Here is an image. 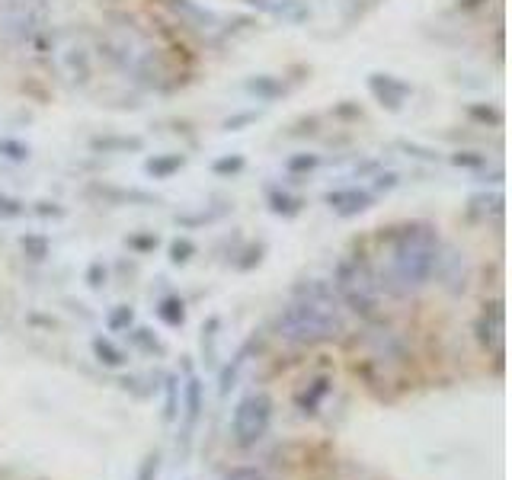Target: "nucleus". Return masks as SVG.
Listing matches in <instances>:
<instances>
[{"instance_id": "nucleus-1", "label": "nucleus", "mask_w": 512, "mask_h": 480, "mask_svg": "<svg viewBox=\"0 0 512 480\" xmlns=\"http://www.w3.org/2000/svg\"><path fill=\"white\" fill-rule=\"evenodd\" d=\"M279 336L295 346H320L343 333L340 298L330 285L311 282L301 285L295 301L279 314Z\"/></svg>"}, {"instance_id": "nucleus-2", "label": "nucleus", "mask_w": 512, "mask_h": 480, "mask_svg": "<svg viewBox=\"0 0 512 480\" xmlns=\"http://www.w3.org/2000/svg\"><path fill=\"white\" fill-rule=\"evenodd\" d=\"M439 260H442V244H439L436 228H429V224H407V228H400L391 240L388 279L384 282L400 295L416 292V288H423L436 276Z\"/></svg>"}, {"instance_id": "nucleus-3", "label": "nucleus", "mask_w": 512, "mask_h": 480, "mask_svg": "<svg viewBox=\"0 0 512 480\" xmlns=\"http://www.w3.org/2000/svg\"><path fill=\"white\" fill-rule=\"evenodd\" d=\"M333 292L362 317L378 314L381 282L375 279V272L368 269V263L359 260V256H346V260H340V266L333 272Z\"/></svg>"}, {"instance_id": "nucleus-4", "label": "nucleus", "mask_w": 512, "mask_h": 480, "mask_svg": "<svg viewBox=\"0 0 512 480\" xmlns=\"http://www.w3.org/2000/svg\"><path fill=\"white\" fill-rule=\"evenodd\" d=\"M48 55L58 77L71 87H87L93 77V55L87 39L74 29H58L48 36Z\"/></svg>"}, {"instance_id": "nucleus-5", "label": "nucleus", "mask_w": 512, "mask_h": 480, "mask_svg": "<svg viewBox=\"0 0 512 480\" xmlns=\"http://www.w3.org/2000/svg\"><path fill=\"white\" fill-rule=\"evenodd\" d=\"M4 16L10 36L20 45L48 42V36H52L48 0H4Z\"/></svg>"}, {"instance_id": "nucleus-6", "label": "nucleus", "mask_w": 512, "mask_h": 480, "mask_svg": "<svg viewBox=\"0 0 512 480\" xmlns=\"http://www.w3.org/2000/svg\"><path fill=\"white\" fill-rule=\"evenodd\" d=\"M269 423H272V397L263 394V391L247 394L234 407V416H231L234 442L240 448H253L269 432Z\"/></svg>"}, {"instance_id": "nucleus-7", "label": "nucleus", "mask_w": 512, "mask_h": 480, "mask_svg": "<svg viewBox=\"0 0 512 480\" xmlns=\"http://www.w3.org/2000/svg\"><path fill=\"white\" fill-rule=\"evenodd\" d=\"M109 55L116 58L125 71H132L138 77H148L151 71L157 74V61H154V52H151V45L144 42L138 32L132 29H112L109 32Z\"/></svg>"}, {"instance_id": "nucleus-8", "label": "nucleus", "mask_w": 512, "mask_h": 480, "mask_svg": "<svg viewBox=\"0 0 512 480\" xmlns=\"http://www.w3.org/2000/svg\"><path fill=\"white\" fill-rule=\"evenodd\" d=\"M205 410V388H202V378L192 375L183 388V452L189 448L192 432L199 426V416Z\"/></svg>"}, {"instance_id": "nucleus-9", "label": "nucleus", "mask_w": 512, "mask_h": 480, "mask_svg": "<svg viewBox=\"0 0 512 480\" xmlns=\"http://www.w3.org/2000/svg\"><path fill=\"white\" fill-rule=\"evenodd\" d=\"M477 330H480V343L487 349L500 346L503 343V304H490V308L480 314Z\"/></svg>"}, {"instance_id": "nucleus-10", "label": "nucleus", "mask_w": 512, "mask_h": 480, "mask_svg": "<svg viewBox=\"0 0 512 480\" xmlns=\"http://www.w3.org/2000/svg\"><path fill=\"white\" fill-rule=\"evenodd\" d=\"M260 10L279 16V20H288V23H301L304 16H308V4L304 0H250Z\"/></svg>"}, {"instance_id": "nucleus-11", "label": "nucleus", "mask_w": 512, "mask_h": 480, "mask_svg": "<svg viewBox=\"0 0 512 480\" xmlns=\"http://www.w3.org/2000/svg\"><path fill=\"white\" fill-rule=\"evenodd\" d=\"M330 394V378H314L308 388H304L298 397H295V404L301 413H317L320 404H324V397Z\"/></svg>"}, {"instance_id": "nucleus-12", "label": "nucleus", "mask_w": 512, "mask_h": 480, "mask_svg": "<svg viewBox=\"0 0 512 480\" xmlns=\"http://www.w3.org/2000/svg\"><path fill=\"white\" fill-rule=\"evenodd\" d=\"M327 202H330V208H336V215L349 218V215H356V212H365L368 202H372V199H368L365 192H356V189H352V192H333V196H330Z\"/></svg>"}, {"instance_id": "nucleus-13", "label": "nucleus", "mask_w": 512, "mask_h": 480, "mask_svg": "<svg viewBox=\"0 0 512 480\" xmlns=\"http://www.w3.org/2000/svg\"><path fill=\"white\" fill-rule=\"evenodd\" d=\"M250 349H253V343H250V346H244V349H240L237 356H234V362H231L228 368H221V378H218V394H221V397H228V394H231V388H234V384H237V375H240V368L247 365V356H250Z\"/></svg>"}, {"instance_id": "nucleus-14", "label": "nucleus", "mask_w": 512, "mask_h": 480, "mask_svg": "<svg viewBox=\"0 0 512 480\" xmlns=\"http://www.w3.org/2000/svg\"><path fill=\"white\" fill-rule=\"evenodd\" d=\"M93 356L100 359L106 368H122L125 365V352L112 340H106V336H96V340H93Z\"/></svg>"}, {"instance_id": "nucleus-15", "label": "nucleus", "mask_w": 512, "mask_h": 480, "mask_svg": "<svg viewBox=\"0 0 512 480\" xmlns=\"http://www.w3.org/2000/svg\"><path fill=\"white\" fill-rule=\"evenodd\" d=\"M167 400H164V423H173L180 416V378L167 375Z\"/></svg>"}, {"instance_id": "nucleus-16", "label": "nucleus", "mask_w": 512, "mask_h": 480, "mask_svg": "<svg viewBox=\"0 0 512 480\" xmlns=\"http://www.w3.org/2000/svg\"><path fill=\"white\" fill-rule=\"evenodd\" d=\"M157 314L167 320L170 327H180L183 320H186V311H183V301H176V298H167V301H160V308Z\"/></svg>"}, {"instance_id": "nucleus-17", "label": "nucleus", "mask_w": 512, "mask_h": 480, "mask_svg": "<svg viewBox=\"0 0 512 480\" xmlns=\"http://www.w3.org/2000/svg\"><path fill=\"white\" fill-rule=\"evenodd\" d=\"M160 474V452H148L144 461L138 464V477L135 480H157Z\"/></svg>"}, {"instance_id": "nucleus-18", "label": "nucleus", "mask_w": 512, "mask_h": 480, "mask_svg": "<svg viewBox=\"0 0 512 480\" xmlns=\"http://www.w3.org/2000/svg\"><path fill=\"white\" fill-rule=\"evenodd\" d=\"M215 330H218V320H208V327H202V352H205V362L215 365Z\"/></svg>"}, {"instance_id": "nucleus-19", "label": "nucleus", "mask_w": 512, "mask_h": 480, "mask_svg": "<svg viewBox=\"0 0 512 480\" xmlns=\"http://www.w3.org/2000/svg\"><path fill=\"white\" fill-rule=\"evenodd\" d=\"M135 343L144 349V352H154V356H164V343L151 336V330H135Z\"/></svg>"}, {"instance_id": "nucleus-20", "label": "nucleus", "mask_w": 512, "mask_h": 480, "mask_svg": "<svg viewBox=\"0 0 512 480\" xmlns=\"http://www.w3.org/2000/svg\"><path fill=\"white\" fill-rule=\"evenodd\" d=\"M132 320H135L132 308H125V304H122V308H116V311L109 314V330H125L128 324H132Z\"/></svg>"}, {"instance_id": "nucleus-21", "label": "nucleus", "mask_w": 512, "mask_h": 480, "mask_svg": "<svg viewBox=\"0 0 512 480\" xmlns=\"http://www.w3.org/2000/svg\"><path fill=\"white\" fill-rule=\"evenodd\" d=\"M224 480H266V474L256 468H231L224 474Z\"/></svg>"}, {"instance_id": "nucleus-22", "label": "nucleus", "mask_w": 512, "mask_h": 480, "mask_svg": "<svg viewBox=\"0 0 512 480\" xmlns=\"http://www.w3.org/2000/svg\"><path fill=\"white\" fill-rule=\"evenodd\" d=\"M23 250H29L32 253V260H45V253H48V244L45 240H39V237H23Z\"/></svg>"}, {"instance_id": "nucleus-23", "label": "nucleus", "mask_w": 512, "mask_h": 480, "mask_svg": "<svg viewBox=\"0 0 512 480\" xmlns=\"http://www.w3.org/2000/svg\"><path fill=\"white\" fill-rule=\"evenodd\" d=\"M186 253H192L189 244H176V247H173V263H186V260H189Z\"/></svg>"}]
</instances>
